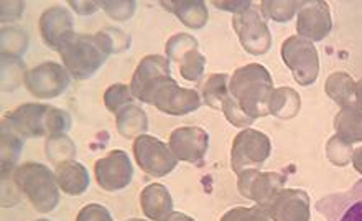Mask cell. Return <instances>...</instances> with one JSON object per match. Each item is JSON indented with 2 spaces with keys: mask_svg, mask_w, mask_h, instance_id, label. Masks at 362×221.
Segmentation results:
<instances>
[{
  "mask_svg": "<svg viewBox=\"0 0 362 221\" xmlns=\"http://www.w3.org/2000/svg\"><path fill=\"white\" fill-rule=\"evenodd\" d=\"M274 81L269 69L259 63H249L238 68L229 79V93L240 109L254 120L270 114V98Z\"/></svg>",
  "mask_w": 362,
  "mask_h": 221,
  "instance_id": "obj_1",
  "label": "cell"
},
{
  "mask_svg": "<svg viewBox=\"0 0 362 221\" xmlns=\"http://www.w3.org/2000/svg\"><path fill=\"white\" fill-rule=\"evenodd\" d=\"M2 128L18 134L22 139H35L42 135L66 134L71 129V115L66 110L47 104H22L12 113L5 114Z\"/></svg>",
  "mask_w": 362,
  "mask_h": 221,
  "instance_id": "obj_2",
  "label": "cell"
},
{
  "mask_svg": "<svg viewBox=\"0 0 362 221\" xmlns=\"http://www.w3.org/2000/svg\"><path fill=\"white\" fill-rule=\"evenodd\" d=\"M12 180L20 193L30 200L40 213H49L59 203V187L57 177L47 165L25 162L13 170Z\"/></svg>",
  "mask_w": 362,
  "mask_h": 221,
  "instance_id": "obj_3",
  "label": "cell"
},
{
  "mask_svg": "<svg viewBox=\"0 0 362 221\" xmlns=\"http://www.w3.org/2000/svg\"><path fill=\"white\" fill-rule=\"evenodd\" d=\"M58 53L66 72L74 79H88L94 76L109 58V53L105 52L95 35L74 33L58 50Z\"/></svg>",
  "mask_w": 362,
  "mask_h": 221,
  "instance_id": "obj_4",
  "label": "cell"
},
{
  "mask_svg": "<svg viewBox=\"0 0 362 221\" xmlns=\"http://www.w3.org/2000/svg\"><path fill=\"white\" fill-rule=\"evenodd\" d=\"M280 53L300 86H310L316 81L320 73V57L313 43L301 37H288L281 43Z\"/></svg>",
  "mask_w": 362,
  "mask_h": 221,
  "instance_id": "obj_5",
  "label": "cell"
},
{
  "mask_svg": "<svg viewBox=\"0 0 362 221\" xmlns=\"http://www.w3.org/2000/svg\"><path fill=\"white\" fill-rule=\"evenodd\" d=\"M272 142L269 135L255 129H244L235 135L230 149V167L235 174L244 170L259 169L270 157Z\"/></svg>",
  "mask_w": 362,
  "mask_h": 221,
  "instance_id": "obj_6",
  "label": "cell"
},
{
  "mask_svg": "<svg viewBox=\"0 0 362 221\" xmlns=\"http://www.w3.org/2000/svg\"><path fill=\"white\" fill-rule=\"evenodd\" d=\"M168 115H186L198 110L201 98L198 91L181 88L172 76L160 79L148 96V103Z\"/></svg>",
  "mask_w": 362,
  "mask_h": 221,
  "instance_id": "obj_7",
  "label": "cell"
},
{
  "mask_svg": "<svg viewBox=\"0 0 362 221\" xmlns=\"http://www.w3.org/2000/svg\"><path fill=\"white\" fill-rule=\"evenodd\" d=\"M134 157L140 170L150 177H165L178 165V159L173 155L170 145L147 134L134 140Z\"/></svg>",
  "mask_w": 362,
  "mask_h": 221,
  "instance_id": "obj_8",
  "label": "cell"
},
{
  "mask_svg": "<svg viewBox=\"0 0 362 221\" xmlns=\"http://www.w3.org/2000/svg\"><path fill=\"white\" fill-rule=\"evenodd\" d=\"M233 27L238 33L239 42L245 52L259 57L272 48V33L262 13L254 7V4L233 17Z\"/></svg>",
  "mask_w": 362,
  "mask_h": 221,
  "instance_id": "obj_9",
  "label": "cell"
},
{
  "mask_svg": "<svg viewBox=\"0 0 362 221\" xmlns=\"http://www.w3.org/2000/svg\"><path fill=\"white\" fill-rule=\"evenodd\" d=\"M23 81L32 96L38 99H54L64 94L69 88L71 74L62 64L45 62L30 69Z\"/></svg>",
  "mask_w": 362,
  "mask_h": 221,
  "instance_id": "obj_10",
  "label": "cell"
},
{
  "mask_svg": "<svg viewBox=\"0 0 362 221\" xmlns=\"http://www.w3.org/2000/svg\"><path fill=\"white\" fill-rule=\"evenodd\" d=\"M285 182V175L279 172H260L259 169H249L239 174L238 190L243 197L252 200L255 205L265 210L284 190Z\"/></svg>",
  "mask_w": 362,
  "mask_h": 221,
  "instance_id": "obj_11",
  "label": "cell"
},
{
  "mask_svg": "<svg viewBox=\"0 0 362 221\" xmlns=\"http://www.w3.org/2000/svg\"><path fill=\"white\" fill-rule=\"evenodd\" d=\"M94 175L99 187L105 192H119L129 187L134 178V165L124 150H112L105 157L95 160Z\"/></svg>",
  "mask_w": 362,
  "mask_h": 221,
  "instance_id": "obj_12",
  "label": "cell"
},
{
  "mask_svg": "<svg viewBox=\"0 0 362 221\" xmlns=\"http://www.w3.org/2000/svg\"><path fill=\"white\" fill-rule=\"evenodd\" d=\"M316 210L326 221H362V178L344 192L320 200Z\"/></svg>",
  "mask_w": 362,
  "mask_h": 221,
  "instance_id": "obj_13",
  "label": "cell"
},
{
  "mask_svg": "<svg viewBox=\"0 0 362 221\" xmlns=\"http://www.w3.org/2000/svg\"><path fill=\"white\" fill-rule=\"evenodd\" d=\"M333 18H331L329 5L323 0H308L301 2L296 18V32L308 42H321L331 33Z\"/></svg>",
  "mask_w": 362,
  "mask_h": 221,
  "instance_id": "obj_14",
  "label": "cell"
},
{
  "mask_svg": "<svg viewBox=\"0 0 362 221\" xmlns=\"http://www.w3.org/2000/svg\"><path fill=\"white\" fill-rule=\"evenodd\" d=\"M170 149L175 157L183 162L199 164L209 149V135L198 125H183L170 134Z\"/></svg>",
  "mask_w": 362,
  "mask_h": 221,
  "instance_id": "obj_15",
  "label": "cell"
},
{
  "mask_svg": "<svg viewBox=\"0 0 362 221\" xmlns=\"http://www.w3.org/2000/svg\"><path fill=\"white\" fill-rule=\"evenodd\" d=\"M172 76L170 72V60L162 55H148L140 60L137 69H135L130 89L135 99L147 104L148 96L160 79Z\"/></svg>",
  "mask_w": 362,
  "mask_h": 221,
  "instance_id": "obj_16",
  "label": "cell"
},
{
  "mask_svg": "<svg viewBox=\"0 0 362 221\" xmlns=\"http://www.w3.org/2000/svg\"><path fill=\"white\" fill-rule=\"evenodd\" d=\"M265 210L274 221H310L311 217L310 197L300 188H284Z\"/></svg>",
  "mask_w": 362,
  "mask_h": 221,
  "instance_id": "obj_17",
  "label": "cell"
},
{
  "mask_svg": "<svg viewBox=\"0 0 362 221\" xmlns=\"http://www.w3.org/2000/svg\"><path fill=\"white\" fill-rule=\"evenodd\" d=\"M40 33H42L45 45L58 52L74 35L71 13L63 7L45 10L40 17Z\"/></svg>",
  "mask_w": 362,
  "mask_h": 221,
  "instance_id": "obj_18",
  "label": "cell"
},
{
  "mask_svg": "<svg viewBox=\"0 0 362 221\" xmlns=\"http://www.w3.org/2000/svg\"><path fill=\"white\" fill-rule=\"evenodd\" d=\"M54 177H57L58 187L73 197L83 195L90 185L88 169L76 160H68V162L57 165Z\"/></svg>",
  "mask_w": 362,
  "mask_h": 221,
  "instance_id": "obj_19",
  "label": "cell"
},
{
  "mask_svg": "<svg viewBox=\"0 0 362 221\" xmlns=\"http://www.w3.org/2000/svg\"><path fill=\"white\" fill-rule=\"evenodd\" d=\"M142 212L148 220L158 221L173 212V198L162 183H150L140 193Z\"/></svg>",
  "mask_w": 362,
  "mask_h": 221,
  "instance_id": "obj_20",
  "label": "cell"
},
{
  "mask_svg": "<svg viewBox=\"0 0 362 221\" xmlns=\"http://www.w3.org/2000/svg\"><path fill=\"white\" fill-rule=\"evenodd\" d=\"M325 91L341 108L358 106V83L344 72L331 73L326 79Z\"/></svg>",
  "mask_w": 362,
  "mask_h": 221,
  "instance_id": "obj_21",
  "label": "cell"
},
{
  "mask_svg": "<svg viewBox=\"0 0 362 221\" xmlns=\"http://www.w3.org/2000/svg\"><path fill=\"white\" fill-rule=\"evenodd\" d=\"M162 7L170 10L180 22L188 28L201 30L208 23L209 13L203 0H180V2H162Z\"/></svg>",
  "mask_w": 362,
  "mask_h": 221,
  "instance_id": "obj_22",
  "label": "cell"
},
{
  "mask_svg": "<svg viewBox=\"0 0 362 221\" xmlns=\"http://www.w3.org/2000/svg\"><path fill=\"white\" fill-rule=\"evenodd\" d=\"M115 115H117L115 124H117L119 134L125 139H137L148 130L147 114L137 104H129Z\"/></svg>",
  "mask_w": 362,
  "mask_h": 221,
  "instance_id": "obj_23",
  "label": "cell"
},
{
  "mask_svg": "<svg viewBox=\"0 0 362 221\" xmlns=\"http://www.w3.org/2000/svg\"><path fill=\"white\" fill-rule=\"evenodd\" d=\"M334 129L346 142H362V106L341 108L334 118Z\"/></svg>",
  "mask_w": 362,
  "mask_h": 221,
  "instance_id": "obj_24",
  "label": "cell"
},
{
  "mask_svg": "<svg viewBox=\"0 0 362 221\" xmlns=\"http://www.w3.org/2000/svg\"><path fill=\"white\" fill-rule=\"evenodd\" d=\"M270 114L275 118L288 120L293 119L301 109V98L298 91H295L293 88L281 86L275 89L274 94L270 98Z\"/></svg>",
  "mask_w": 362,
  "mask_h": 221,
  "instance_id": "obj_25",
  "label": "cell"
},
{
  "mask_svg": "<svg viewBox=\"0 0 362 221\" xmlns=\"http://www.w3.org/2000/svg\"><path fill=\"white\" fill-rule=\"evenodd\" d=\"M229 76L226 73H214L206 79L203 86V101L213 109H223L229 93Z\"/></svg>",
  "mask_w": 362,
  "mask_h": 221,
  "instance_id": "obj_26",
  "label": "cell"
},
{
  "mask_svg": "<svg viewBox=\"0 0 362 221\" xmlns=\"http://www.w3.org/2000/svg\"><path fill=\"white\" fill-rule=\"evenodd\" d=\"M45 152H47L49 162L59 165L76 157V144L66 134L49 135L45 144Z\"/></svg>",
  "mask_w": 362,
  "mask_h": 221,
  "instance_id": "obj_27",
  "label": "cell"
},
{
  "mask_svg": "<svg viewBox=\"0 0 362 221\" xmlns=\"http://www.w3.org/2000/svg\"><path fill=\"white\" fill-rule=\"evenodd\" d=\"M23 150V139L13 130L2 128V175L13 174L15 164Z\"/></svg>",
  "mask_w": 362,
  "mask_h": 221,
  "instance_id": "obj_28",
  "label": "cell"
},
{
  "mask_svg": "<svg viewBox=\"0 0 362 221\" xmlns=\"http://www.w3.org/2000/svg\"><path fill=\"white\" fill-rule=\"evenodd\" d=\"M301 2H288V0H264L260 2V10L265 18L275 20V22H288L298 13Z\"/></svg>",
  "mask_w": 362,
  "mask_h": 221,
  "instance_id": "obj_29",
  "label": "cell"
},
{
  "mask_svg": "<svg viewBox=\"0 0 362 221\" xmlns=\"http://www.w3.org/2000/svg\"><path fill=\"white\" fill-rule=\"evenodd\" d=\"M98 40L103 45L105 52L110 55H117V53H124L127 52L130 48V43H132V40L125 32L119 28H114V27H107V28H103L100 32L94 33Z\"/></svg>",
  "mask_w": 362,
  "mask_h": 221,
  "instance_id": "obj_30",
  "label": "cell"
},
{
  "mask_svg": "<svg viewBox=\"0 0 362 221\" xmlns=\"http://www.w3.org/2000/svg\"><path fill=\"white\" fill-rule=\"evenodd\" d=\"M28 48V35L17 27L2 28V55L22 58Z\"/></svg>",
  "mask_w": 362,
  "mask_h": 221,
  "instance_id": "obj_31",
  "label": "cell"
},
{
  "mask_svg": "<svg viewBox=\"0 0 362 221\" xmlns=\"http://www.w3.org/2000/svg\"><path fill=\"white\" fill-rule=\"evenodd\" d=\"M25 76L27 74H25V63L22 58L2 55V88L7 86L4 91H13Z\"/></svg>",
  "mask_w": 362,
  "mask_h": 221,
  "instance_id": "obj_32",
  "label": "cell"
},
{
  "mask_svg": "<svg viewBox=\"0 0 362 221\" xmlns=\"http://www.w3.org/2000/svg\"><path fill=\"white\" fill-rule=\"evenodd\" d=\"M134 99L135 98L132 94V89H130V86H127V84H122V83L112 84V86H109L104 93L105 108L114 114H117L119 110L127 108L129 104H134Z\"/></svg>",
  "mask_w": 362,
  "mask_h": 221,
  "instance_id": "obj_33",
  "label": "cell"
},
{
  "mask_svg": "<svg viewBox=\"0 0 362 221\" xmlns=\"http://www.w3.org/2000/svg\"><path fill=\"white\" fill-rule=\"evenodd\" d=\"M353 144L346 142L344 139H341L336 134L326 144V157L336 167H344V165L353 162Z\"/></svg>",
  "mask_w": 362,
  "mask_h": 221,
  "instance_id": "obj_34",
  "label": "cell"
},
{
  "mask_svg": "<svg viewBox=\"0 0 362 221\" xmlns=\"http://www.w3.org/2000/svg\"><path fill=\"white\" fill-rule=\"evenodd\" d=\"M198 50V40L189 33H177L168 40L165 45V52H167L168 60L175 63H180V60L191 52Z\"/></svg>",
  "mask_w": 362,
  "mask_h": 221,
  "instance_id": "obj_35",
  "label": "cell"
},
{
  "mask_svg": "<svg viewBox=\"0 0 362 221\" xmlns=\"http://www.w3.org/2000/svg\"><path fill=\"white\" fill-rule=\"evenodd\" d=\"M178 64L181 78H185L186 81H198L204 73L206 57L203 53H199V50H194V52L185 55Z\"/></svg>",
  "mask_w": 362,
  "mask_h": 221,
  "instance_id": "obj_36",
  "label": "cell"
},
{
  "mask_svg": "<svg viewBox=\"0 0 362 221\" xmlns=\"http://www.w3.org/2000/svg\"><path fill=\"white\" fill-rule=\"evenodd\" d=\"M221 221H274L267 213V210H264L259 205L255 207L245 208V207H235L230 208L229 212L223 215Z\"/></svg>",
  "mask_w": 362,
  "mask_h": 221,
  "instance_id": "obj_37",
  "label": "cell"
},
{
  "mask_svg": "<svg viewBox=\"0 0 362 221\" xmlns=\"http://www.w3.org/2000/svg\"><path fill=\"white\" fill-rule=\"evenodd\" d=\"M226 115V119H228V123H230L235 128H243V129H247L250 124L254 123L252 118H249L247 114L244 113L240 106L238 104V101L233 96H228L226 99L224 104H223V109H221Z\"/></svg>",
  "mask_w": 362,
  "mask_h": 221,
  "instance_id": "obj_38",
  "label": "cell"
},
{
  "mask_svg": "<svg viewBox=\"0 0 362 221\" xmlns=\"http://www.w3.org/2000/svg\"><path fill=\"white\" fill-rule=\"evenodd\" d=\"M137 4L134 0H124V2H103V8L110 18L117 20V22H124L129 20L135 12Z\"/></svg>",
  "mask_w": 362,
  "mask_h": 221,
  "instance_id": "obj_39",
  "label": "cell"
},
{
  "mask_svg": "<svg viewBox=\"0 0 362 221\" xmlns=\"http://www.w3.org/2000/svg\"><path fill=\"white\" fill-rule=\"evenodd\" d=\"M76 221H114L109 210L99 203H89L79 210Z\"/></svg>",
  "mask_w": 362,
  "mask_h": 221,
  "instance_id": "obj_40",
  "label": "cell"
},
{
  "mask_svg": "<svg viewBox=\"0 0 362 221\" xmlns=\"http://www.w3.org/2000/svg\"><path fill=\"white\" fill-rule=\"evenodd\" d=\"M2 7L10 10V12L2 13V23L13 22V20L22 17L23 13V2H2Z\"/></svg>",
  "mask_w": 362,
  "mask_h": 221,
  "instance_id": "obj_41",
  "label": "cell"
},
{
  "mask_svg": "<svg viewBox=\"0 0 362 221\" xmlns=\"http://www.w3.org/2000/svg\"><path fill=\"white\" fill-rule=\"evenodd\" d=\"M68 5L76 10V13L79 15H90L99 7H103V2H68Z\"/></svg>",
  "mask_w": 362,
  "mask_h": 221,
  "instance_id": "obj_42",
  "label": "cell"
},
{
  "mask_svg": "<svg viewBox=\"0 0 362 221\" xmlns=\"http://www.w3.org/2000/svg\"><path fill=\"white\" fill-rule=\"evenodd\" d=\"M213 5L218 8L226 10V12H234V15H235V13L243 12V10H245V8H249L250 5H252V2H250V0H247V2L243 0V2H213Z\"/></svg>",
  "mask_w": 362,
  "mask_h": 221,
  "instance_id": "obj_43",
  "label": "cell"
},
{
  "mask_svg": "<svg viewBox=\"0 0 362 221\" xmlns=\"http://www.w3.org/2000/svg\"><path fill=\"white\" fill-rule=\"evenodd\" d=\"M158 221H196V220L188 217V215H185V213L172 212V213H168L167 217H163L162 220H158Z\"/></svg>",
  "mask_w": 362,
  "mask_h": 221,
  "instance_id": "obj_44",
  "label": "cell"
},
{
  "mask_svg": "<svg viewBox=\"0 0 362 221\" xmlns=\"http://www.w3.org/2000/svg\"><path fill=\"white\" fill-rule=\"evenodd\" d=\"M353 165H354V169L358 170L359 174H362V145H361L359 149L354 150V154H353Z\"/></svg>",
  "mask_w": 362,
  "mask_h": 221,
  "instance_id": "obj_45",
  "label": "cell"
},
{
  "mask_svg": "<svg viewBox=\"0 0 362 221\" xmlns=\"http://www.w3.org/2000/svg\"><path fill=\"white\" fill-rule=\"evenodd\" d=\"M358 103L362 106V78L358 81Z\"/></svg>",
  "mask_w": 362,
  "mask_h": 221,
  "instance_id": "obj_46",
  "label": "cell"
},
{
  "mask_svg": "<svg viewBox=\"0 0 362 221\" xmlns=\"http://www.w3.org/2000/svg\"><path fill=\"white\" fill-rule=\"evenodd\" d=\"M125 221H145V220H139V218H132V220H125Z\"/></svg>",
  "mask_w": 362,
  "mask_h": 221,
  "instance_id": "obj_47",
  "label": "cell"
},
{
  "mask_svg": "<svg viewBox=\"0 0 362 221\" xmlns=\"http://www.w3.org/2000/svg\"><path fill=\"white\" fill-rule=\"evenodd\" d=\"M37 221H49V220H37Z\"/></svg>",
  "mask_w": 362,
  "mask_h": 221,
  "instance_id": "obj_48",
  "label": "cell"
}]
</instances>
